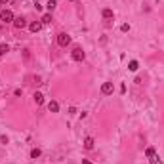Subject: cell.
I'll list each match as a JSON object with an SVG mask.
<instances>
[{
	"instance_id": "cell-2",
	"label": "cell",
	"mask_w": 164,
	"mask_h": 164,
	"mask_svg": "<svg viewBox=\"0 0 164 164\" xmlns=\"http://www.w3.org/2000/svg\"><path fill=\"white\" fill-rule=\"evenodd\" d=\"M13 12H12V10H6V8H4V10H0V21H2V23H13Z\"/></svg>"
},
{
	"instance_id": "cell-1",
	"label": "cell",
	"mask_w": 164,
	"mask_h": 164,
	"mask_svg": "<svg viewBox=\"0 0 164 164\" xmlns=\"http://www.w3.org/2000/svg\"><path fill=\"white\" fill-rule=\"evenodd\" d=\"M55 42H57V46H61V48H67L71 44V37L67 33H59L57 37H55Z\"/></svg>"
},
{
	"instance_id": "cell-3",
	"label": "cell",
	"mask_w": 164,
	"mask_h": 164,
	"mask_svg": "<svg viewBox=\"0 0 164 164\" xmlns=\"http://www.w3.org/2000/svg\"><path fill=\"white\" fill-rule=\"evenodd\" d=\"M71 57H73L75 61H84V57H86V54H84V50L82 48H73V52H71Z\"/></svg>"
},
{
	"instance_id": "cell-13",
	"label": "cell",
	"mask_w": 164,
	"mask_h": 164,
	"mask_svg": "<svg viewBox=\"0 0 164 164\" xmlns=\"http://www.w3.org/2000/svg\"><path fill=\"white\" fill-rule=\"evenodd\" d=\"M155 155H157L155 147H147V149H145V157H147V158H151V157H155Z\"/></svg>"
},
{
	"instance_id": "cell-10",
	"label": "cell",
	"mask_w": 164,
	"mask_h": 164,
	"mask_svg": "<svg viewBox=\"0 0 164 164\" xmlns=\"http://www.w3.org/2000/svg\"><path fill=\"white\" fill-rule=\"evenodd\" d=\"M33 97H34V103H37V105H42V103H44V95L40 94V92H34Z\"/></svg>"
},
{
	"instance_id": "cell-9",
	"label": "cell",
	"mask_w": 164,
	"mask_h": 164,
	"mask_svg": "<svg viewBox=\"0 0 164 164\" xmlns=\"http://www.w3.org/2000/svg\"><path fill=\"white\" fill-rule=\"evenodd\" d=\"M48 111L50 113H57L59 111V103H57V101H50V103H48Z\"/></svg>"
},
{
	"instance_id": "cell-8",
	"label": "cell",
	"mask_w": 164,
	"mask_h": 164,
	"mask_svg": "<svg viewBox=\"0 0 164 164\" xmlns=\"http://www.w3.org/2000/svg\"><path fill=\"white\" fill-rule=\"evenodd\" d=\"M101 15H103V19H113V17H115V13H113L111 8H103V10H101Z\"/></svg>"
},
{
	"instance_id": "cell-16",
	"label": "cell",
	"mask_w": 164,
	"mask_h": 164,
	"mask_svg": "<svg viewBox=\"0 0 164 164\" xmlns=\"http://www.w3.org/2000/svg\"><path fill=\"white\" fill-rule=\"evenodd\" d=\"M40 155H42V151H40V149H33V151H31V158H38Z\"/></svg>"
},
{
	"instance_id": "cell-19",
	"label": "cell",
	"mask_w": 164,
	"mask_h": 164,
	"mask_svg": "<svg viewBox=\"0 0 164 164\" xmlns=\"http://www.w3.org/2000/svg\"><path fill=\"white\" fill-rule=\"evenodd\" d=\"M13 95H15V97H21V95H23V90H19V88H17V90L13 92Z\"/></svg>"
},
{
	"instance_id": "cell-20",
	"label": "cell",
	"mask_w": 164,
	"mask_h": 164,
	"mask_svg": "<svg viewBox=\"0 0 164 164\" xmlns=\"http://www.w3.org/2000/svg\"><path fill=\"white\" fill-rule=\"evenodd\" d=\"M8 2H10V0H0V6H6Z\"/></svg>"
},
{
	"instance_id": "cell-4",
	"label": "cell",
	"mask_w": 164,
	"mask_h": 164,
	"mask_svg": "<svg viewBox=\"0 0 164 164\" xmlns=\"http://www.w3.org/2000/svg\"><path fill=\"white\" fill-rule=\"evenodd\" d=\"M94 147H95V139H94L92 136H86V137H84V149H86V151H92Z\"/></svg>"
},
{
	"instance_id": "cell-21",
	"label": "cell",
	"mask_w": 164,
	"mask_h": 164,
	"mask_svg": "<svg viewBox=\"0 0 164 164\" xmlns=\"http://www.w3.org/2000/svg\"><path fill=\"white\" fill-rule=\"evenodd\" d=\"M82 164H92V162L88 160V158H82Z\"/></svg>"
},
{
	"instance_id": "cell-5",
	"label": "cell",
	"mask_w": 164,
	"mask_h": 164,
	"mask_svg": "<svg viewBox=\"0 0 164 164\" xmlns=\"http://www.w3.org/2000/svg\"><path fill=\"white\" fill-rule=\"evenodd\" d=\"M113 82H103V84H101V94L103 95H111L113 94Z\"/></svg>"
},
{
	"instance_id": "cell-15",
	"label": "cell",
	"mask_w": 164,
	"mask_h": 164,
	"mask_svg": "<svg viewBox=\"0 0 164 164\" xmlns=\"http://www.w3.org/2000/svg\"><path fill=\"white\" fill-rule=\"evenodd\" d=\"M40 21H42V25H44V23H52V13H44Z\"/></svg>"
},
{
	"instance_id": "cell-6",
	"label": "cell",
	"mask_w": 164,
	"mask_h": 164,
	"mask_svg": "<svg viewBox=\"0 0 164 164\" xmlns=\"http://www.w3.org/2000/svg\"><path fill=\"white\" fill-rule=\"evenodd\" d=\"M13 27L15 29H25V27H27V19H25V17H15L13 19Z\"/></svg>"
},
{
	"instance_id": "cell-18",
	"label": "cell",
	"mask_w": 164,
	"mask_h": 164,
	"mask_svg": "<svg viewBox=\"0 0 164 164\" xmlns=\"http://www.w3.org/2000/svg\"><path fill=\"white\" fill-rule=\"evenodd\" d=\"M120 31H122V33H128V31H130V25H128V23H124V25L120 27Z\"/></svg>"
},
{
	"instance_id": "cell-14",
	"label": "cell",
	"mask_w": 164,
	"mask_h": 164,
	"mask_svg": "<svg viewBox=\"0 0 164 164\" xmlns=\"http://www.w3.org/2000/svg\"><path fill=\"white\" fill-rule=\"evenodd\" d=\"M55 6H57V2H55V0H48V4H46V8H48L50 12H54Z\"/></svg>"
},
{
	"instance_id": "cell-17",
	"label": "cell",
	"mask_w": 164,
	"mask_h": 164,
	"mask_svg": "<svg viewBox=\"0 0 164 164\" xmlns=\"http://www.w3.org/2000/svg\"><path fill=\"white\" fill-rule=\"evenodd\" d=\"M149 162H151V164H162V160H160V158H158L157 155H155V157H151V158H149Z\"/></svg>"
},
{
	"instance_id": "cell-11",
	"label": "cell",
	"mask_w": 164,
	"mask_h": 164,
	"mask_svg": "<svg viewBox=\"0 0 164 164\" xmlns=\"http://www.w3.org/2000/svg\"><path fill=\"white\" fill-rule=\"evenodd\" d=\"M8 52H10V46H8L6 42H2V44H0V57H4Z\"/></svg>"
},
{
	"instance_id": "cell-7",
	"label": "cell",
	"mask_w": 164,
	"mask_h": 164,
	"mask_svg": "<svg viewBox=\"0 0 164 164\" xmlns=\"http://www.w3.org/2000/svg\"><path fill=\"white\" fill-rule=\"evenodd\" d=\"M29 31L31 33H40L42 31V21H33L29 25Z\"/></svg>"
},
{
	"instance_id": "cell-12",
	"label": "cell",
	"mask_w": 164,
	"mask_h": 164,
	"mask_svg": "<svg viewBox=\"0 0 164 164\" xmlns=\"http://www.w3.org/2000/svg\"><path fill=\"white\" fill-rule=\"evenodd\" d=\"M128 69H130V71H132V73H136V71H137V69H139V63H137V61H136V59H132V61H130V63H128Z\"/></svg>"
}]
</instances>
